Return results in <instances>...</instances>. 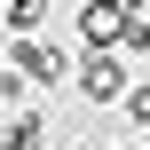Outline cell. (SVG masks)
I'll use <instances>...</instances> for the list:
<instances>
[{
	"instance_id": "1",
	"label": "cell",
	"mask_w": 150,
	"mask_h": 150,
	"mask_svg": "<svg viewBox=\"0 0 150 150\" xmlns=\"http://www.w3.org/2000/svg\"><path fill=\"white\" fill-rule=\"evenodd\" d=\"M63 71H71V55L55 47V40H16V55H8V79L16 87H63Z\"/></svg>"
},
{
	"instance_id": "7",
	"label": "cell",
	"mask_w": 150,
	"mask_h": 150,
	"mask_svg": "<svg viewBox=\"0 0 150 150\" xmlns=\"http://www.w3.org/2000/svg\"><path fill=\"white\" fill-rule=\"evenodd\" d=\"M87 8H119V0H87Z\"/></svg>"
},
{
	"instance_id": "3",
	"label": "cell",
	"mask_w": 150,
	"mask_h": 150,
	"mask_svg": "<svg viewBox=\"0 0 150 150\" xmlns=\"http://www.w3.org/2000/svg\"><path fill=\"white\" fill-rule=\"evenodd\" d=\"M79 40H87L95 55H119V47H127V16H119V8H79Z\"/></svg>"
},
{
	"instance_id": "5",
	"label": "cell",
	"mask_w": 150,
	"mask_h": 150,
	"mask_svg": "<svg viewBox=\"0 0 150 150\" xmlns=\"http://www.w3.org/2000/svg\"><path fill=\"white\" fill-rule=\"evenodd\" d=\"M0 142H8V150H40V142H47V119H40V111H24V119H8V134H0Z\"/></svg>"
},
{
	"instance_id": "8",
	"label": "cell",
	"mask_w": 150,
	"mask_h": 150,
	"mask_svg": "<svg viewBox=\"0 0 150 150\" xmlns=\"http://www.w3.org/2000/svg\"><path fill=\"white\" fill-rule=\"evenodd\" d=\"M0 150H8V142H0Z\"/></svg>"
},
{
	"instance_id": "2",
	"label": "cell",
	"mask_w": 150,
	"mask_h": 150,
	"mask_svg": "<svg viewBox=\"0 0 150 150\" xmlns=\"http://www.w3.org/2000/svg\"><path fill=\"white\" fill-rule=\"evenodd\" d=\"M79 95H87V103H119V95H127V63L87 47V63H79Z\"/></svg>"
},
{
	"instance_id": "9",
	"label": "cell",
	"mask_w": 150,
	"mask_h": 150,
	"mask_svg": "<svg viewBox=\"0 0 150 150\" xmlns=\"http://www.w3.org/2000/svg\"><path fill=\"white\" fill-rule=\"evenodd\" d=\"M127 150H134V142H127Z\"/></svg>"
},
{
	"instance_id": "4",
	"label": "cell",
	"mask_w": 150,
	"mask_h": 150,
	"mask_svg": "<svg viewBox=\"0 0 150 150\" xmlns=\"http://www.w3.org/2000/svg\"><path fill=\"white\" fill-rule=\"evenodd\" d=\"M0 16H8V32H16V40H32V32H40V16H47V0H0Z\"/></svg>"
},
{
	"instance_id": "6",
	"label": "cell",
	"mask_w": 150,
	"mask_h": 150,
	"mask_svg": "<svg viewBox=\"0 0 150 150\" xmlns=\"http://www.w3.org/2000/svg\"><path fill=\"white\" fill-rule=\"evenodd\" d=\"M119 103H127V119H134V127H150V79H142V87H127Z\"/></svg>"
}]
</instances>
